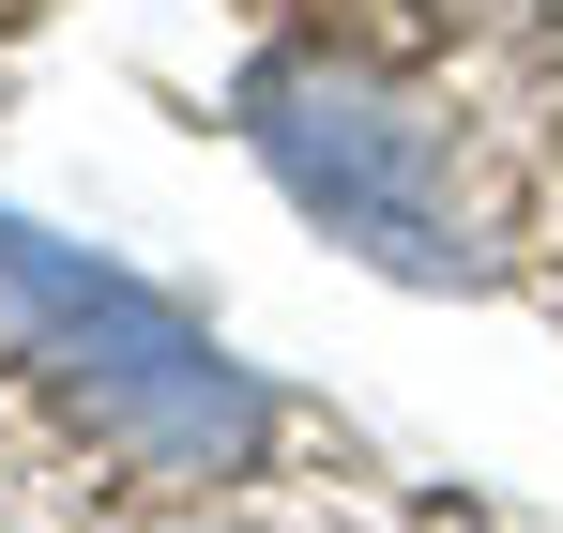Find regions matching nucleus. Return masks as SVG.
Segmentation results:
<instances>
[{"instance_id":"1","label":"nucleus","mask_w":563,"mask_h":533,"mask_svg":"<svg viewBox=\"0 0 563 533\" xmlns=\"http://www.w3.org/2000/svg\"><path fill=\"white\" fill-rule=\"evenodd\" d=\"M0 351L31 366L46 396H77V427L107 457L184 472V488H229L275 443V396H260V366L229 336H198L153 274L92 260V244L31 229V214H0Z\"/></svg>"},{"instance_id":"2","label":"nucleus","mask_w":563,"mask_h":533,"mask_svg":"<svg viewBox=\"0 0 563 533\" xmlns=\"http://www.w3.org/2000/svg\"><path fill=\"white\" fill-rule=\"evenodd\" d=\"M244 153L289 183V214L305 229H335L351 260L411 274V290H472L487 274V198H472V153L411 107V91H380L366 62H335V46H260L244 77Z\"/></svg>"}]
</instances>
